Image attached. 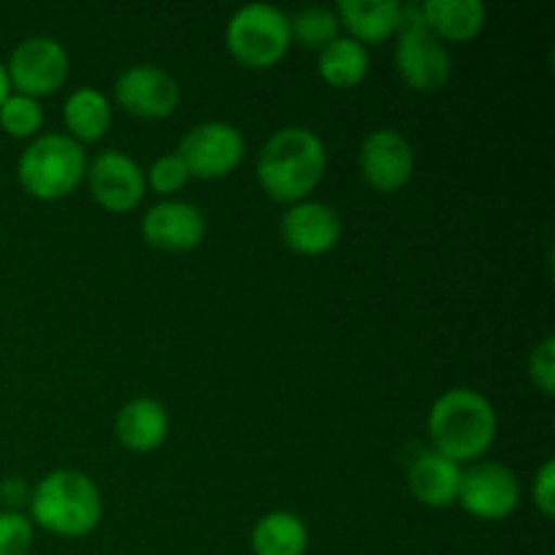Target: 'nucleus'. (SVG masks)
<instances>
[{
	"label": "nucleus",
	"instance_id": "6",
	"mask_svg": "<svg viewBox=\"0 0 555 555\" xmlns=\"http://www.w3.org/2000/svg\"><path fill=\"white\" fill-rule=\"evenodd\" d=\"M70 70L68 52L57 38L30 36L20 41L5 63L11 90L27 98L54 95L65 85Z\"/></svg>",
	"mask_w": 555,
	"mask_h": 555
},
{
	"label": "nucleus",
	"instance_id": "14",
	"mask_svg": "<svg viewBox=\"0 0 555 555\" xmlns=\"http://www.w3.org/2000/svg\"><path fill=\"white\" fill-rule=\"evenodd\" d=\"M141 236L160 253H193L206 238V217L188 201H160L146 209Z\"/></svg>",
	"mask_w": 555,
	"mask_h": 555
},
{
	"label": "nucleus",
	"instance_id": "27",
	"mask_svg": "<svg viewBox=\"0 0 555 555\" xmlns=\"http://www.w3.org/2000/svg\"><path fill=\"white\" fill-rule=\"evenodd\" d=\"M531 496H534L537 509L542 513V518L553 520L555 518V461L547 459L540 466L534 477V486H531Z\"/></svg>",
	"mask_w": 555,
	"mask_h": 555
},
{
	"label": "nucleus",
	"instance_id": "11",
	"mask_svg": "<svg viewBox=\"0 0 555 555\" xmlns=\"http://www.w3.org/2000/svg\"><path fill=\"white\" fill-rule=\"evenodd\" d=\"M87 184L90 195L101 209L112 215H125L133 211L144 201L146 177L139 163L128 157L125 152L106 150L87 163Z\"/></svg>",
	"mask_w": 555,
	"mask_h": 555
},
{
	"label": "nucleus",
	"instance_id": "19",
	"mask_svg": "<svg viewBox=\"0 0 555 555\" xmlns=\"http://www.w3.org/2000/svg\"><path fill=\"white\" fill-rule=\"evenodd\" d=\"M63 122L65 130L74 141L81 146L101 141L106 135L108 125H112V103L95 87H79L68 95L63 106Z\"/></svg>",
	"mask_w": 555,
	"mask_h": 555
},
{
	"label": "nucleus",
	"instance_id": "28",
	"mask_svg": "<svg viewBox=\"0 0 555 555\" xmlns=\"http://www.w3.org/2000/svg\"><path fill=\"white\" fill-rule=\"evenodd\" d=\"M30 502V486H27L22 477H5L0 482V504H3L9 513H20L22 504Z\"/></svg>",
	"mask_w": 555,
	"mask_h": 555
},
{
	"label": "nucleus",
	"instance_id": "16",
	"mask_svg": "<svg viewBox=\"0 0 555 555\" xmlns=\"http://www.w3.org/2000/svg\"><path fill=\"white\" fill-rule=\"evenodd\" d=\"M401 11L404 5L396 0H341L336 5V20L350 33L347 38L361 47H374L399 36Z\"/></svg>",
	"mask_w": 555,
	"mask_h": 555
},
{
	"label": "nucleus",
	"instance_id": "2",
	"mask_svg": "<svg viewBox=\"0 0 555 555\" xmlns=\"http://www.w3.org/2000/svg\"><path fill=\"white\" fill-rule=\"evenodd\" d=\"M496 410L482 393L469 388H453L434 401L428 412V437L434 453L469 464L480 461L496 442Z\"/></svg>",
	"mask_w": 555,
	"mask_h": 555
},
{
	"label": "nucleus",
	"instance_id": "1",
	"mask_svg": "<svg viewBox=\"0 0 555 555\" xmlns=\"http://www.w3.org/2000/svg\"><path fill=\"white\" fill-rule=\"evenodd\" d=\"M328 152L323 139L309 128H282L271 135L258 155V182L276 204L307 201L323 182Z\"/></svg>",
	"mask_w": 555,
	"mask_h": 555
},
{
	"label": "nucleus",
	"instance_id": "23",
	"mask_svg": "<svg viewBox=\"0 0 555 555\" xmlns=\"http://www.w3.org/2000/svg\"><path fill=\"white\" fill-rule=\"evenodd\" d=\"M0 128L11 139H36L38 130L43 128V108L36 98L11 92L0 103Z\"/></svg>",
	"mask_w": 555,
	"mask_h": 555
},
{
	"label": "nucleus",
	"instance_id": "9",
	"mask_svg": "<svg viewBox=\"0 0 555 555\" xmlns=\"http://www.w3.org/2000/svg\"><path fill=\"white\" fill-rule=\"evenodd\" d=\"M459 504L477 520H504L518 509L520 482L513 469L496 461H480L461 477Z\"/></svg>",
	"mask_w": 555,
	"mask_h": 555
},
{
	"label": "nucleus",
	"instance_id": "7",
	"mask_svg": "<svg viewBox=\"0 0 555 555\" xmlns=\"http://www.w3.org/2000/svg\"><path fill=\"white\" fill-rule=\"evenodd\" d=\"M244 152H247V144L238 128L211 119V122L195 125L182 135L177 155L188 166L190 177L211 182V179H225L228 173L236 171L244 160Z\"/></svg>",
	"mask_w": 555,
	"mask_h": 555
},
{
	"label": "nucleus",
	"instance_id": "12",
	"mask_svg": "<svg viewBox=\"0 0 555 555\" xmlns=\"http://www.w3.org/2000/svg\"><path fill=\"white\" fill-rule=\"evenodd\" d=\"M358 166L363 179L377 193H399L415 173L412 144L393 128H379L363 139L358 152Z\"/></svg>",
	"mask_w": 555,
	"mask_h": 555
},
{
	"label": "nucleus",
	"instance_id": "29",
	"mask_svg": "<svg viewBox=\"0 0 555 555\" xmlns=\"http://www.w3.org/2000/svg\"><path fill=\"white\" fill-rule=\"evenodd\" d=\"M9 95H11V81H9V74H5V65L0 63V103H3Z\"/></svg>",
	"mask_w": 555,
	"mask_h": 555
},
{
	"label": "nucleus",
	"instance_id": "3",
	"mask_svg": "<svg viewBox=\"0 0 555 555\" xmlns=\"http://www.w3.org/2000/svg\"><path fill=\"white\" fill-rule=\"evenodd\" d=\"M30 520L49 534L76 540L95 531L103 518V499L92 477L76 469L49 472L30 491Z\"/></svg>",
	"mask_w": 555,
	"mask_h": 555
},
{
	"label": "nucleus",
	"instance_id": "20",
	"mask_svg": "<svg viewBox=\"0 0 555 555\" xmlns=\"http://www.w3.org/2000/svg\"><path fill=\"white\" fill-rule=\"evenodd\" d=\"M249 545L255 555H304L309 547V529L296 513L276 509L255 524Z\"/></svg>",
	"mask_w": 555,
	"mask_h": 555
},
{
	"label": "nucleus",
	"instance_id": "4",
	"mask_svg": "<svg viewBox=\"0 0 555 555\" xmlns=\"http://www.w3.org/2000/svg\"><path fill=\"white\" fill-rule=\"evenodd\" d=\"M22 190L36 201H63L85 182L87 152L65 133L36 135L16 163Z\"/></svg>",
	"mask_w": 555,
	"mask_h": 555
},
{
	"label": "nucleus",
	"instance_id": "26",
	"mask_svg": "<svg viewBox=\"0 0 555 555\" xmlns=\"http://www.w3.org/2000/svg\"><path fill=\"white\" fill-rule=\"evenodd\" d=\"M529 377L542 396L555 393V339L545 336L529 358Z\"/></svg>",
	"mask_w": 555,
	"mask_h": 555
},
{
	"label": "nucleus",
	"instance_id": "25",
	"mask_svg": "<svg viewBox=\"0 0 555 555\" xmlns=\"http://www.w3.org/2000/svg\"><path fill=\"white\" fill-rule=\"evenodd\" d=\"M33 547V520L22 513H0V555H27Z\"/></svg>",
	"mask_w": 555,
	"mask_h": 555
},
{
	"label": "nucleus",
	"instance_id": "13",
	"mask_svg": "<svg viewBox=\"0 0 555 555\" xmlns=\"http://www.w3.org/2000/svg\"><path fill=\"white\" fill-rule=\"evenodd\" d=\"M282 242L287 249L304 258H318L331 253L341 238V217L334 206L320 201H298L287 206L280 222Z\"/></svg>",
	"mask_w": 555,
	"mask_h": 555
},
{
	"label": "nucleus",
	"instance_id": "24",
	"mask_svg": "<svg viewBox=\"0 0 555 555\" xmlns=\"http://www.w3.org/2000/svg\"><path fill=\"white\" fill-rule=\"evenodd\" d=\"M146 177V188L155 190L157 195H177L179 190H184V184L190 182V171L179 155H163L152 163L150 171L144 173Z\"/></svg>",
	"mask_w": 555,
	"mask_h": 555
},
{
	"label": "nucleus",
	"instance_id": "21",
	"mask_svg": "<svg viewBox=\"0 0 555 555\" xmlns=\"http://www.w3.org/2000/svg\"><path fill=\"white\" fill-rule=\"evenodd\" d=\"M318 70L334 90H352L369 74V49L352 38L339 36L323 52H318Z\"/></svg>",
	"mask_w": 555,
	"mask_h": 555
},
{
	"label": "nucleus",
	"instance_id": "15",
	"mask_svg": "<svg viewBox=\"0 0 555 555\" xmlns=\"http://www.w3.org/2000/svg\"><path fill=\"white\" fill-rule=\"evenodd\" d=\"M168 428H171V421H168L166 406L146 396L128 401L114 421L117 442L139 455L155 453L157 448H163V442L168 439Z\"/></svg>",
	"mask_w": 555,
	"mask_h": 555
},
{
	"label": "nucleus",
	"instance_id": "8",
	"mask_svg": "<svg viewBox=\"0 0 555 555\" xmlns=\"http://www.w3.org/2000/svg\"><path fill=\"white\" fill-rule=\"evenodd\" d=\"M396 70L401 81L415 92H437L453 76L448 47L426 30V25H406L396 41Z\"/></svg>",
	"mask_w": 555,
	"mask_h": 555
},
{
	"label": "nucleus",
	"instance_id": "10",
	"mask_svg": "<svg viewBox=\"0 0 555 555\" xmlns=\"http://www.w3.org/2000/svg\"><path fill=\"white\" fill-rule=\"evenodd\" d=\"M177 79L157 65H130L114 81V101L125 114L135 119H166L179 106Z\"/></svg>",
	"mask_w": 555,
	"mask_h": 555
},
{
	"label": "nucleus",
	"instance_id": "5",
	"mask_svg": "<svg viewBox=\"0 0 555 555\" xmlns=\"http://www.w3.org/2000/svg\"><path fill=\"white\" fill-rule=\"evenodd\" d=\"M225 47L242 68L269 70L293 47L291 20L285 11L266 3L238 9L225 27Z\"/></svg>",
	"mask_w": 555,
	"mask_h": 555
},
{
	"label": "nucleus",
	"instance_id": "18",
	"mask_svg": "<svg viewBox=\"0 0 555 555\" xmlns=\"http://www.w3.org/2000/svg\"><path fill=\"white\" fill-rule=\"evenodd\" d=\"M423 25L434 38L448 43H466L486 27V5L480 0H426L421 3Z\"/></svg>",
	"mask_w": 555,
	"mask_h": 555
},
{
	"label": "nucleus",
	"instance_id": "17",
	"mask_svg": "<svg viewBox=\"0 0 555 555\" xmlns=\"http://www.w3.org/2000/svg\"><path fill=\"white\" fill-rule=\"evenodd\" d=\"M461 469L455 461L444 459V455L426 450L415 459V464L410 466V491L423 507L431 509H444L459 504V491H461Z\"/></svg>",
	"mask_w": 555,
	"mask_h": 555
},
{
	"label": "nucleus",
	"instance_id": "22",
	"mask_svg": "<svg viewBox=\"0 0 555 555\" xmlns=\"http://www.w3.org/2000/svg\"><path fill=\"white\" fill-rule=\"evenodd\" d=\"M287 20H291V38L309 52H323L331 41L339 38L341 25L336 20V11L325 9V5H309Z\"/></svg>",
	"mask_w": 555,
	"mask_h": 555
}]
</instances>
